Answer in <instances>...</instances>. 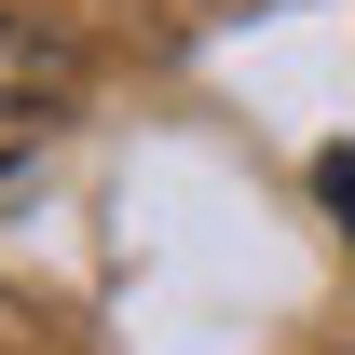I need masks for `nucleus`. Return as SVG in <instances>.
<instances>
[{
  "label": "nucleus",
  "mask_w": 355,
  "mask_h": 355,
  "mask_svg": "<svg viewBox=\"0 0 355 355\" xmlns=\"http://www.w3.org/2000/svg\"><path fill=\"white\" fill-rule=\"evenodd\" d=\"M83 96V42H55V28H28V14H0V137L55 123Z\"/></svg>",
  "instance_id": "obj_1"
},
{
  "label": "nucleus",
  "mask_w": 355,
  "mask_h": 355,
  "mask_svg": "<svg viewBox=\"0 0 355 355\" xmlns=\"http://www.w3.org/2000/svg\"><path fill=\"white\" fill-rule=\"evenodd\" d=\"M314 191H328V205H342V232H355V150H328V164H314Z\"/></svg>",
  "instance_id": "obj_2"
}]
</instances>
